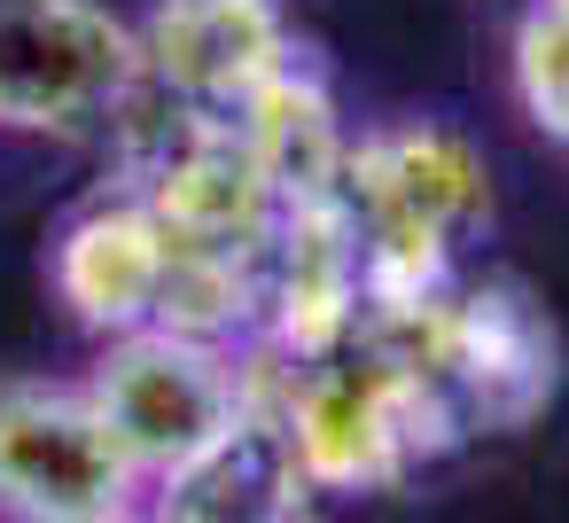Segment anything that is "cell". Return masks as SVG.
Masks as SVG:
<instances>
[{"mask_svg": "<svg viewBox=\"0 0 569 523\" xmlns=\"http://www.w3.org/2000/svg\"><path fill=\"white\" fill-rule=\"evenodd\" d=\"M164 266H172V235H164V219L149 211V196L94 204V211L63 235V250H56V282H63L71 313L94 320V328H118V336L157 320Z\"/></svg>", "mask_w": 569, "mask_h": 523, "instance_id": "6", "label": "cell"}, {"mask_svg": "<svg viewBox=\"0 0 569 523\" xmlns=\"http://www.w3.org/2000/svg\"><path fill=\"white\" fill-rule=\"evenodd\" d=\"M87 398L118 430L126 461L141 476H164V484L180 468H196L242 422V406H250L211 336H180V328H157V320L149 328H126L110 344V359L94 367V391Z\"/></svg>", "mask_w": 569, "mask_h": 523, "instance_id": "1", "label": "cell"}, {"mask_svg": "<svg viewBox=\"0 0 569 523\" xmlns=\"http://www.w3.org/2000/svg\"><path fill=\"white\" fill-rule=\"evenodd\" d=\"M133 461L94 398L71 391H0V500L24 515H118Z\"/></svg>", "mask_w": 569, "mask_h": 523, "instance_id": "3", "label": "cell"}, {"mask_svg": "<svg viewBox=\"0 0 569 523\" xmlns=\"http://www.w3.org/2000/svg\"><path fill=\"white\" fill-rule=\"evenodd\" d=\"M141 87V48L94 0H0V126H94Z\"/></svg>", "mask_w": 569, "mask_h": 523, "instance_id": "2", "label": "cell"}, {"mask_svg": "<svg viewBox=\"0 0 569 523\" xmlns=\"http://www.w3.org/2000/svg\"><path fill=\"white\" fill-rule=\"evenodd\" d=\"M445 375L468 406V430H522L553 398V328L522 289H468L452 297Z\"/></svg>", "mask_w": 569, "mask_h": 523, "instance_id": "5", "label": "cell"}, {"mask_svg": "<svg viewBox=\"0 0 569 523\" xmlns=\"http://www.w3.org/2000/svg\"><path fill=\"white\" fill-rule=\"evenodd\" d=\"M234 126H242L250 157L266 165V180H273L289 204H305V196H336V172H343V149H351V141L336 134L328 95H320L297 63H281L273 79H258V87L242 95Z\"/></svg>", "mask_w": 569, "mask_h": 523, "instance_id": "7", "label": "cell"}, {"mask_svg": "<svg viewBox=\"0 0 569 523\" xmlns=\"http://www.w3.org/2000/svg\"><path fill=\"white\" fill-rule=\"evenodd\" d=\"M141 48V87L188 110H242L258 79L289 63V32L273 0H164L133 32Z\"/></svg>", "mask_w": 569, "mask_h": 523, "instance_id": "4", "label": "cell"}, {"mask_svg": "<svg viewBox=\"0 0 569 523\" xmlns=\"http://www.w3.org/2000/svg\"><path fill=\"white\" fill-rule=\"evenodd\" d=\"M515 71H522L530 118L569 141V17H561V9H538V17L522 24V63H515Z\"/></svg>", "mask_w": 569, "mask_h": 523, "instance_id": "8", "label": "cell"}]
</instances>
